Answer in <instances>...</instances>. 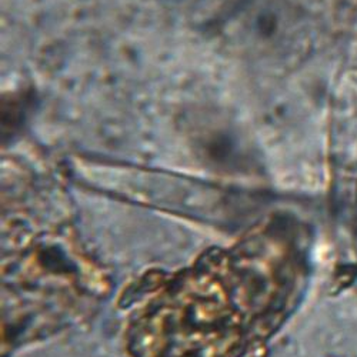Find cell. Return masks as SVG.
Listing matches in <instances>:
<instances>
[{"instance_id":"cell-1","label":"cell","mask_w":357,"mask_h":357,"mask_svg":"<svg viewBox=\"0 0 357 357\" xmlns=\"http://www.w3.org/2000/svg\"><path fill=\"white\" fill-rule=\"evenodd\" d=\"M336 153L343 173V199L349 212L357 207V70L347 75L336 112Z\"/></svg>"}]
</instances>
